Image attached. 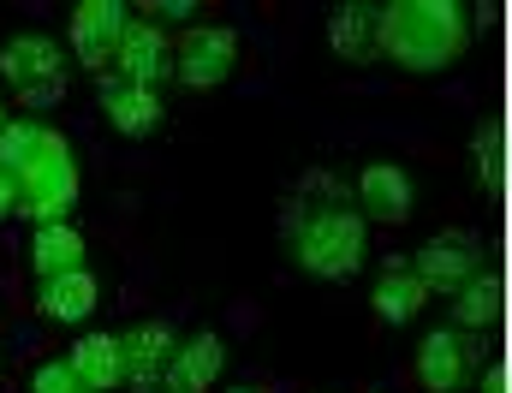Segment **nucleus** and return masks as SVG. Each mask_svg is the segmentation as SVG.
<instances>
[{
    "label": "nucleus",
    "mask_w": 512,
    "mask_h": 393,
    "mask_svg": "<svg viewBox=\"0 0 512 393\" xmlns=\"http://www.w3.org/2000/svg\"><path fill=\"white\" fill-rule=\"evenodd\" d=\"M483 393H507V370H501V364H495V370L483 376Z\"/></svg>",
    "instance_id": "393cba45"
},
{
    "label": "nucleus",
    "mask_w": 512,
    "mask_h": 393,
    "mask_svg": "<svg viewBox=\"0 0 512 393\" xmlns=\"http://www.w3.org/2000/svg\"><path fill=\"white\" fill-rule=\"evenodd\" d=\"M370 304H376V316H382V322L405 328V322H417V316H423L429 292H423V280H417L405 262H387L382 280H376V292H370Z\"/></svg>",
    "instance_id": "f3484780"
},
{
    "label": "nucleus",
    "mask_w": 512,
    "mask_h": 393,
    "mask_svg": "<svg viewBox=\"0 0 512 393\" xmlns=\"http://www.w3.org/2000/svg\"><path fill=\"white\" fill-rule=\"evenodd\" d=\"M30 393H90V388L72 376V364H66V358H48V364H36V376H30Z\"/></svg>",
    "instance_id": "4be33fe9"
},
{
    "label": "nucleus",
    "mask_w": 512,
    "mask_h": 393,
    "mask_svg": "<svg viewBox=\"0 0 512 393\" xmlns=\"http://www.w3.org/2000/svg\"><path fill=\"white\" fill-rule=\"evenodd\" d=\"M173 346H179L173 322H131L126 334H120V370H126V388L155 393L161 370H167V358H173Z\"/></svg>",
    "instance_id": "1a4fd4ad"
},
{
    "label": "nucleus",
    "mask_w": 512,
    "mask_h": 393,
    "mask_svg": "<svg viewBox=\"0 0 512 393\" xmlns=\"http://www.w3.org/2000/svg\"><path fill=\"white\" fill-rule=\"evenodd\" d=\"M471 48V12L459 0H393L376 6V54L405 72H441Z\"/></svg>",
    "instance_id": "f257e3e1"
},
{
    "label": "nucleus",
    "mask_w": 512,
    "mask_h": 393,
    "mask_svg": "<svg viewBox=\"0 0 512 393\" xmlns=\"http://www.w3.org/2000/svg\"><path fill=\"white\" fill-rule=\"evenodd\" d=\"M114 78L143 84V90H161L173 78V42H167V30H155L149 18H131L120 48H114Z\"/></svg>",
    "instance_id": "6e6552de"
},
{
    "label": "nucleus",
    "mask_w": 512,
    "mask_h": 393,
    "mask_svg": "<svg viewBox=\"0 0 512 393\" xmlns=\"http://www.w3.org/2000/svg\"><path fill=\"white\" fill-rule=\"evenodd\" d=\"M6 215H18V185L0 173V221H6Z\"/></svg>",
    "instance_id": "b1692460"
},
{
    "label": "nucleus",
    "mask_w": 512,
    "mask_h": 393,
    "mask_svg": "<svg viewBox=\"0 0 512 393\" xmlns=\"http://www.w3.org/2000/svg\"><path fill=\"white\" fill-rule=\"evenodd\" d=\"M233 393H262V388H233Z\"/></svg>",
    "instance_id": "bb28decb"
},
{
    "label": "nucleus",
    "mask_w": 512,
    "mask_h": 393,
    "mask_svg": "<svg viewBox=\"0 0 512 393\" xmlns=\"http://www.w3.org/2000/svg\"><path fill=\"white\" fill-rule=\"evenodd\" d=\"M66 364H72V376H78L90 393L126 388V370H120V334H84V340L66 352Z\"/></svg>",
    "instance_id": "2eb2a0df"
},
{
    "label": "nucleus",
    "mask_w": 512,
    "mask_h": 393,
    "mask_svg": "<svg viewBox=\"0 0 512 393\" xmlns=\"http://www.w3.org/2000/svg\"><path fill=\"white\" fill-rule=\"evenodd\" d=\"M102 114L120 137H155V126L167 120L161 90H143V84H126V78H102Z\"/></svg>",
    "instance_id": "ddd939ff"
},
{
    "label": "nucleus",
    "mask_w": 512,
    "mask_h": 393,
    "mask_svg": "<svg viewBox=\"0 0 512 393\" xmlns=\"http://www.w3.org/2000/svg\"><path fill=\"white\" fill-rule=\"evenodd\" d=\"M126 24H131L126 0H78V6H72V24H66L72 54H78L90 72H102V78H108V66H114V48H120Z\"/></svg>",
    "instance_id": "0eeeda50"
},
{
    "label": "nucleus",
    "mask_w": 512,
    "mask_h": 393,
    "mask_svg": "<svg viewBox=\"0 0 512 393\" xmlns=\"http://www.w3.org/2000/svg\"><path fill=\"white\" fill-rule=\"evenodd\" d=\"M501 316V274L495 268H477L459 292H453V328L471 334V328H489Z\"/></svg>",
    "instance_id": "6ab92c4d"
},
{
    "label": "nucleus",
    "mask_w": 512,
    "mask_h": 393,
    "mask_svg": "<svg viewBox=\"0 0 512 393\" xmlns=\"http://www.w3.org/2000/svg\"><path fill=\"white\" fill-rule=\"evenodd\" d=\"M0 78L12 84V96L24 108H54L66 96V54L54 36L42 30H18L0 42Z\"/></svg>",
    "instance_id": "7ed1b4c3"
},
{
    "label": "nucleus",
    "mask_w": 512,
    "mask_h": 393,
    "mask_svg": "<svg viewBox=\"0 0 512 393\" xmlns=\"http://www.w3.org/2000/svg\"><path fill=\"white\" fill-rule=\"evenodd\" d=\"M72 203H78V161H72V143L48 126L42 155L18 179V215H30L36 227H54V221L72 215Z\"/></svg>",
    "instance_id": "20e7f679"
},
{
    "label": "nucleus",
    "mask_w": 512,
    "mask_h": 393,
    "mask_svg": "<svg viewBox=\"0 0 512 393\" xmlns=\"http://www.w3.org/2000/svg\"><path fill=\"white\" fill-rule=\"evenodd\" d=\"M0 126H6V96H0Z\"/></svg>",
    "instance_id": "a878e982"
},
{
    "label": "nucleus",
    "mask_w": 512,
    "mask_h": 393,
    "mask_svg": "<svg viewBox=\"0 0 512 393\" xmlns=\"http://www.w3.org/2000/svg\"><path fill=\"white\" fill-rule=\"evenodd\" d=\"M185 18H197V0H155L149 6V24L161 30V24H185Z\"/></svg>",
    "instance_id": "5701e85b"
},
{
    "label": "nucleus",
    "mask_w": 512,
    "mask_h": 393,
    "mask_svg": "<svg viewBox=\"0 0 512 393\" xmlns=\"http://www.w3.org/2000/svg\"><path fill=\"white\" fill-rule=\"evenodd\" d=\"M233 66H239V36H233L227 24H191L185 42L173 48V78L191 84V90H215V84H227Z\"/></svg>",
    "instance_id": "423d86ee"
},
{
    "label": "nucleus",
    "mask_w": 512,
    "mask_h": 393,
    "mask_svg": "<svg viewBox=\"0 0 512 393\" xmlns=\"http://www.w3.org/2000/svg\"><path fill=\"white\" fill-rule=\"evenodd\" d=\"M96 304H102V280H96L90 268L54 274V280H42V292H36V310H42L48 322H66V328L90 322V316H96Z\"/></svg>",
    "instance_id": "4468645a"
},
{
    "label": "nucleus",
    "mask_w": 512,
    "mask_h": 393,
    "mask_svg": "<svg viewBox=\"0 0 512 393\" xmlns=\"http://www.w3.org/2000/svg\"><path fill=\"white\" fill-rule=\"evenodd\" d=\"M328 42H334V54L352 60V66L376 60V6H370V0L334 6V12H328Z\"/></svg>",
    "instance_id": "dca6fc26"
},
{
    "label": "nucleus",
    "mask_w": 512,
    "mask_h": 393,
    "mask_svg": "<svg viewBox=\"0 0 512 393\" xmlns=\"http://www.w3.org/2000/svg\"><path fill=\"white\" fill-rule=\"evenodd\" d=\"M405 268L423 280V292H429V298H435V292H441V298H453V292H459L477 268H489V262H483V239H477V233L453 227V233H435L417 257L405 262Z\"/></svg>",
    "instance_id": "39448f33"
},
{
    "label": "nucleus",
    "mask_w": 512,
    "mask_h": 393,
    "mask_svg": "<svg viewBox=\"0 0 512 393\" xmlns=\"http://www.w3.org/2000/svg\"><path fill=\"white\" fill-rule=\"evenodd\" d=\"M42 137H48V126L42 120H6L0 126V173L18 185L24 173H30V161L42 155Z\"/></svg>",
    "instance_id": "aec40b11"
},
{
    "label": "nucleus",
    "mask_w": 512,
    "mask_h": 393,
    "mask_svg": "<svg viewBox=\"0 0 512 393\" xmlns=\"http://www.w3.org/2000/svg\"><path fill=\"white\" fill-rule=\"evenodd\" d=\"M30 262H36V274H42V280H54V274H72V268H84V233H78L72 221L36 227V239H30Z\"/></svg>",
    "instance_id": "a211bd4d"
},
{
    "label": "nucleus",
    "mask_w": 512,
    "mask_h": 393,
    "mask_svg": "<svg viewBox=\"0 0 512 393\" xmlns=\"http://www.w3.org/2000/svg\"><path fill=\"white\" fill-rule=\"evenodd\" d=\"M221 364H227V346H221V334H191V340H179L173 346V358H167V370H161V393H209L221 382Z\"/></svg>",
    "instance_id": "9b49d317"
},
{
    "label": "nucleus",
    "mask_w": 512,
    "mask_h": 393,
    "mask_svg": "<svg viewBox=\"0 0 512 393\" xmlns=\"http://www.w3.org/2000/svg\"><path fill=\"white\" fill-rule=\"evenodd\" d=\"M411 203H417V191H411V173L399 161H370L358 173V215L364 221L399 227V221H411Z\"/></svg>",
    "instance_id": "9d476101"
},
{
    "label": "nucleus",
    "mask_w": 512,
    "mask_h": 393,
    "mask_svg": "<svg viewBox=\"0 0 512 393\" xmlns=\"http://www.w3.org/2000/svg\"><path fill=\"white\" fill-rule=\"evenodd\" d=\"M471 340L459 328H435L423 346H417V382L429 393H459L465 388V370H471Z\"/></svg>",
    "instance_id": "f8f14e48"
},
{
    "label": "nucleus",
    "mask_w": 512,
    "mask_h": 393,
    "mask_svg": "<svg viewBox=\"0 0 512 393\" xmlns=\"http://www.w3.org/2000/svg\"><path fill=\"white\" fill-rule=\"evenodd\" d=\"M286 245H292V262L304 274H316V280H352L364 268L370 221L358 209H346V203H322V209H310V215L292 221Z\"/></svg>",
    "instance_id": "f03ea898"
},
{
    "label": "nucleus",
    "mask_w": 512,
    "mask_h": 393,
    "mask_svg": "<svg viewBox=\"0 0 512 393\" xmlns=\"http://www.w3.org/2000/svg\"><path fill=\"white\" fill-rule=\"evenodd\" d=\"M471 155H477V179L483 185H495L501 179V126H477V137H471Z\"/></svg>",
    "instance_id": "412c9836"
}]
</instances>
